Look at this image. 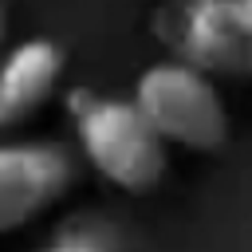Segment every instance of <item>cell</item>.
<instances>
[{
	"instance_id": "cell-1",
	"label": "cell",
	"mask_w": 252,
	"mask_h": 252,
	"mask_svg": "<svg viewBox=\"0 0 252 252\" xmlns=\"http://www.w3.org/2000/svg\"><path fill=\"white\" fill-rule=\"evenodd\" d=\"M67 114L87 165L122 193H150L169 173V146L130 98L91 87L67 91Z\"/></svg>"
},
{
	"instance_id": "cell-2",
	"label": "cell",
	"mask_w": 252,
	"mask_h": 252,
	"mask_svg": "<svg viewBox=\"0 0 252 252\" xmlns=\"http://www.w3.org/2000/svg\"><path fill=\"white\" fill-rule=\"evenodd\" d=\"M130 102L154 126L165 146H181L193 154H213L228 142L232 118L217 79L201 75L189 63L158 59L150 63L130 91Z\"/></svg>"
},
{
	"instance_id": "cell-3",
	"label": "cell",
	"mask_w": 252,
	"mask_h": 252,
	"mask_svg": "<svg viewBox=\"0 0 252 252\" xmlns=\"http://www.w3.org/2000/svg\"><path fill=\"white\" fill-rule=\"evenodd\" d=\"M154 32L169 59L209 79H252V0H169Z\"/></svg>"
},
{
	"instance_id": "cell-4",
	"label": "cell",
	"mask_w": 252,
	"mask_h": 252,
	"mask_svg": "<svg viewBox=\"0 0 252 252\" xmlns=\"http://www.w3.org/2000/svg\"><path fill=\"white\" fill-rule=\"evenodd\" d=\"M75 185V158L59 142H0V236L28 228Z\"/></svg>"
},
{
	"instance_id": "cell-5",
	"label": "cell",
	"mask_w": 252,
	"mask_h": 252,
	"mask_svg": "<svg viewBox=\"0 0 252 252\" xmlns=\"http://www.w3.org/2000/svg\"><path fill=\"white\" fill-rule=\"evenodd\" d=\"M63 67H67V55L47 35H32L8 47L0 59V130L39 114L59 91Z\"/></svg>"
},
{
	"instance_id": "cell-6",
	"label": "cell",
	"mask_w": 252,
	"mask_h": 252,
	"mask_svg": "<svg viewBox=\"0 0 252 252\" xmlns=\"http://www.w3.org/2000/svg\"><path fill=\"white\" fill-rule=\"evenodd\" d=\"M43 252H106L94 236H87V232H67V236H59V240H51Z\"/></svg>"
},
{
	"instance_id": "cell-7",
	"label": "cell",
	"mask_w": 252,
	"mask_h": 252,
	"mask_svg": "<svg viewBox=\"0 0 252 252\" xmlns=\"http://www.w3.org/2000/svg\"><path fill=\"white\" fill-rule=\"evenodd\" d=\"M4 32H8V16H4V4H0V39H4Z\"/></svg>"
}]
</instances>
